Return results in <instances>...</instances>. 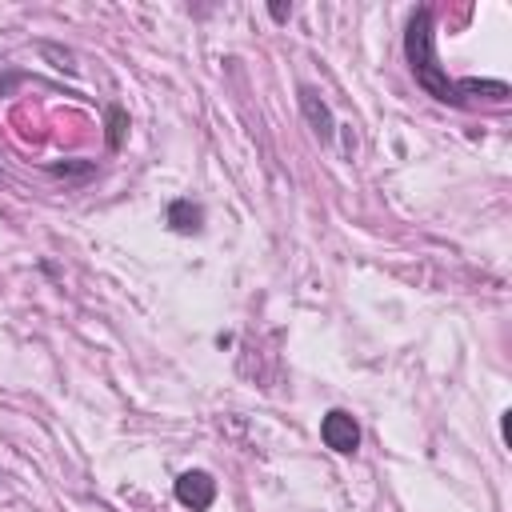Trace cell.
<instances>
[{
	"label": "cell",
	"mask_w": 512,
	"mask_h": 512,
	"mask_svg": "<svg viewBox=\"0 0 512 512\" xmlns=\"http://www.w3.org/2000/svg\"><path fill=\"white\" fill-rule=\"evenodd\" d=\"M404 56H408V68L416 76V84L444 100V104H460V88L456 80L444 76V68L436 64V48H432V12L420 8L412 20H408V32H404Z\"/></svg>",
	"instance_id": "cell-1"
},
{
	"label": "cell",
	"mask_w": 512,
	"mask_h": 512,
	"mask_svg": "<svg viewBox=\"0 0 512 512\" xmlns=\"http://www.w3.org/2000/svg\"><path fill=\"white\" fill-rule=\"evenodd\" d=\"M268 12H272V16H276V20H288V16H292V4H288V8H284V4H272V8H268Z\"/></svg>",
	"instance_id": "cell-6"
},
{
	"label": "cell",
	"mask_w": 512,
	"mask_h": 512,
	"mask_svg": "<svg viewBox=\"0 0 512 512\" xmlns=\"http://www.w3.org/2000/svg\"><path fill=\"white\" fill-rule=\"evenodd\" d=\"M176 500H180L184 508H192V512H204V508H212V500H216V480H212L208 472H200V468L180 472V476H176Z\"/></svg>",
	"instance_id": "cell-3"
},
{
	"label": "cell",
	"mask_w": 512,
	"mask_h": 512,
	"mask_svg": "<svg viewBox=\"0 0 512 512\" xmlns=\"http://www.w3.org/2000/svg\"><path fill=\"white\" fill-rule=\"evenodd\" d=\"M320 436H324V444H328L332 452H340V456H352V452L360 448V428H356V420H352L344 408H332V412L320 420Z\"/></svg>",
	"instance_id": "cell-2"
},
{
	"label": "cell",
	"mask_w": 512,
	"mask_h": 512,
	"mask_svg": "<svg viewBox=\"0 0 512 512\" xmlns=\"http://www.w3.org/2000/svg\"><path fill=\"white\" fill-rule=\"evenodd\" d=\"M200 220H204L200 204H192V200H172L168 204V224L176 232H200Z\"/></svg>",
	"instance_id": "cell-5"
},
{
	"label": "cell",
	"mask_w": 512,
	"mask_h": 512,
	"mask_svg": "<svg viewBox=\"0 0 512 512\" xmlns=\"http://www.w3.org/2000/svg\"><path fill=\"white\" fill-rule=\"evenodd\" d=\"M300 112H304V120L312 124V132H316L320 140H332L336 120H332V108L320 100V92H316V88H300Z\"/></svg>",
	"instance_id": "cell-4"
}]
</instances>
